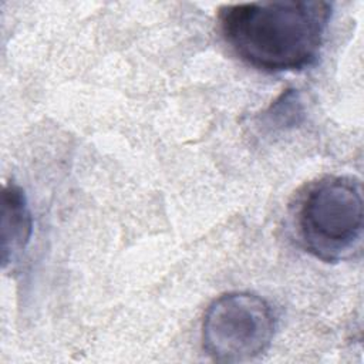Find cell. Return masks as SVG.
<instances>
[{
    "label": "cell",
    "mask_w": 364,
    "mask_h": 364,
    "mask_svg": "<svg viewBox=\"0 0 364 364\" xmlns=\"http://www.w3.org/2000/svg\"><path fill=\"white\" fill-rule=\"evenodd\" d=\"M331 17L321 0L228 4L219 10L220 33L247 65L266 73L300 71L318 57Z\"/></svg>",
    "instance_id": "obj_1"
},
{
    "label": "cell",
    "mask_w": 364,
    "mask_h": 364,
    "mask_svg": "<svg viewBox=\"0 0 364 364\" xmlns=\"http://www.w3.org/2000/svg\"><path fill=\"white\" fill-rule=\"evenodd\" d=\"M361 183L353 176H326L301 196L297 236L311 256L337 263L360 252L363 239Z\"/></svg>",
    "instance_id": "obj_2"
},
{
    "label": "cell",
    "mask_w": 364,
    "mask_h": 364,
    "mask_svg": "<svg viewBox=\"0 0 364 364\" xmlns=\"http://www.w3.org/2000/svg\"><path fill=\"white\" fill-rule=\"evenodd\" d=\"M276 318L270 304L249 291L218 297L202 323L203 351L219 363H247L272 344Z\"/></svg>",
    "instance_id": "obj_3"
},
{
    "label": "cell",
    "mask_w": 364,
    "mask_h": 364,
    "mask_svg": "<svg viewBox=\"0 0 364 364\" xmlns=\"http://www.w3.org/2000/svg\"><path fill=\"white\" fill-rule=\"evenodd\" d=\"M1 215V250L3 264L6 266L26 249L33 229L24 192L14 183L6 185L3 189Z\"/></svg>",
    "instance_id": "obj_4"
}]
</instances>
